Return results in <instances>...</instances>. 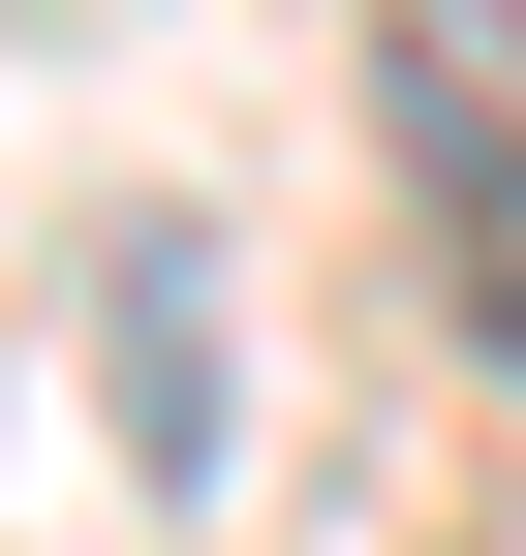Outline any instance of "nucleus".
<instances>
[{"instance_id": "1", "label": "nucleus", "mask_w": 526, "mask_h": 556, "mask_svg": "<svg viewBox=\"0 0 526 556\" xmlns=\"http://www.w3.org/2000/svg\"><path fill=\"white\" fill-rule=\"evenodd\" d=\"M372 124H403V186H434L465 340L526 371V0H372Z\"/></svg>"}, {"instance_id": "2", "label": "nucleus", "mask_w": 526, "mask_h": 556, "mask_svg": "<svg viewBox=\"0 0 526 556\" xmlns=\"http://www.w3.org/2000/svg\"><path fill=\"white\" fill-rule=\"evenodd\" d=\"M93 340H124V464H155V495H217V248L124 217V248H93Z\"/></svg>"}]
</instances>
